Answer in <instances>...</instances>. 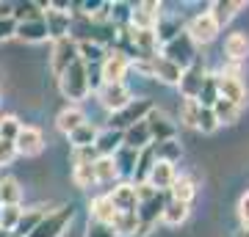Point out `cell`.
I'll list each match as a JSON object with an SVG mask.
<instances>
[{
	"mask_svg": "<svg viewBox=\"0 0 249 237\" xmlns=\"http://www.w3.org/2000/svg\"><path fill=\"white\" fill-rule=\"evenodd\" d=\"M136 199H139V207H136L139 235H150L152 226L160 221V212H163V204H166V193H158L155 188L142 182V185H136Z\"/></svg>",
	"mask_w": 249,
	"mask_h": 237,
	"instance_id": "obj_1",
	"label": "cell"
},
{
	"mask_svg": "<svg viewBox=\"0 0 249 237\" xmlns=\"http://www.w3.org/2000/svg\"><path fill=\"white\" fill-rule=\"evenodd\" d=\"M58 91H61L64 99H70L72 105H75V102H83L91 91L89 66L80 63V61L70 63V66L61 72V78H58Z\"/></svg>",
	"mask_w": 249,
	"mask_h": 237,
	"instance_id": "obj_2",
	"label": "cell"
},
{
	"mask_svg": "<svg viewBox=\"0 0 249 237\" xmlns=\"http://www.w3.org/2000/svg\"><path fill=\"white\" fill-rule=\"evenodd\" d=\"M152 99L150 97H133L127 105L122 108V111H116V113H111V119H108V130H119L124 132L127 127H133V124L144 122L147 116H150L152 111Z\"/></svg>",
	"mask_w": 249,
	"mask_h": 237,
	"instance_id": "obj_3",
	"label": "cell"
},
{
	"mask_svg": "<svg viewBox=\"0 0 249 237\" xmlns=\"http://www.w3.org/2000/svg\"><path fill=\"white\" fill-rule=\"evenodd\" d=\"M72 218H75V207L72 204H61V207L47 212L45 218L39 221V226L28 237H61L67 232V226L72 223Z\"/></svg>",
	"mask_w": 249,
	"mask_h": 237,
	"instance_id": "obj_4",
	"label": "cell"
},
{
	"mask_svg": "<svg viewBox=\"0 0 249 237\" xmlns=\"http://www.w3.org/2000/svg\"><path fill=\"white\" fill-rule=\"evenodd\" d=\"M160 55H163V58H169L172 63H178L180 69H188V66L196 61V47H194V42L186 36V31H183V33L175 36L172 42L163 44Z\"/></svg>",
	"mask_w": 249,
	"mask_h": 237,
	"instance_id": "obj_5",
	"label": "cell"
},
{
	"mask_svg": "<svg viewBox=\"0 0 249 237\" xmlns=\"http://www.w3.org/2000/svg\"><path fill=\"white\" fill-rule=\"evenodd\" d=\"M183 31H186V36L196 44H211L219 36V25L213 22V17L208 14V11H199V14H194V17L188 19V25H183Z\"/></svg>",
	"mask_w": 249,
	"mask_h": 237,
	"instance_id": "obj_6",
	"label": "cell"
},
{
	"mask_svg": "<svg viewBox=\"0 0 249 237\" xmlns=\"http://www.w3.org/2000/svg\"><path fill=\"white\" fill-rule=\"evenodd\" d=\"M75 61H78V42L72 36L55 39L53 50H50V72H53L55 78H61V72Z\"/></svg>",
	"mask_w": 249,
	"mask_h": 237,
	"instance_id": "obj_7",
	"label": "cell"
},
{
	"mask_svg": "<svg viewBox=\"0 0 249 237\" xmlns=\"http://www.w3.org/2000/svg\"><path fill=\"white\" fill-rule=\"evenodd\" d=\"M70 3H47L45 6V25H47V39H64L70 36Z\"/></svg>",
	"mask_w": 249,
	"mask_h": 237,
	"instance_id": "obj_8",
	"label": "cell"
},
{
	"mask_svg": "<svg viewBox=\"0 0 249 237\" xmlns=\"http://www.w3.org/2000/svg\"><path fill=\"white\" fill-rule=\"evenodd\" d=\"M97 99H100V105L106 108L108 113H116V111H122V108L133 99V94L127 91L124 83H100Z\"/></svg>",
	"mask_w": 249,
	"mask_h": 237,
	"instance_id": "obj_9",
	"label": "cell"
},
{
	"mask_svg": "<svg viewBox=\"0 0 249 237\" xmlns=\"http://www.w3.org/2000/svg\"><path fill=\"white\" fill-rule=\"evenodd\" d=\"M130 69V58L119 50H111L106 53L103 63H100V83H124V75Z\"/></svg>",
	"mask_w": 249,
	"mask_h": 237,
	"instance_id": "obj_10",
	"label": "cell"
},
{
	"mask_svg": "<svg viewBox=\"0 0 249 237\" xmlns=\"http://www.w3.org/2000/svg\"><path fill=\"white\" fill-rule=\"evenodd\" d=\"M158 19H160V3L144 0V3L130 6V17H127V22H130L133 31H152Z\"/></svg>",
	"mask_w": 249,
	"mask_h": 237,
	"instance_id": "obj_11",
	"label": "cell"
},
{
	"mask_svg": "<svg viewBox=\"0 0 249 237\" xmlns=\"http://www.w3.org/2000/svg\"><path fill=\"white\" fill-rule=\"evenodd\" d=\"M175 166H178V163H169V160H158L155 158L150 174H147V185L155 188L158 193H169L172 182H175V176H178V168Z\"/></svg>",
	"mask_w": 249,
	"mask_h": 237,
	"instance_id": "obj_12",
	"label": "cell"
},
{
	"mask_svg": "<svg viewBox=\"0 0 249 237\" xmlns=\"http://www.w3.org/2000/svg\"><path fill=\"white\" fill-rule=\"evenodd\" d=\"M14 149L17 155L22 158H36V155H42L45 152V135L42 130H36V127H22L17 132V138H14Z\"/></svg>",
	"mask_w": 249,
	"mask_h": 237,
	"instance_id": "obj_13",
	"label": "cell"
},
{
	"mask_svg": "<svg viewBox=\"0 0 249 237\" xmlns=\"http://www.w3.org/2000/svg\"><path fill=\"white\" fill-rule=\"evenodd\" d=\"M147 122V130H150V138H152V143H163V141H175V122H172L166 113H160V111H155L152 108L150 111V116L144 119Z\"/></svg>",
	"mask_w": 249,
	"mask_h": 237,
	"instance_id": "obj_14",
	"label": "cell"
},
{
	"mask_svg": "<svg viewBox=\"0 0 249 237\" xmlns=\"http://www.w3.org/2000/svg\"><path fill=\"white\" fill-rule=\"evenodd\" d=\"M205 75H208V72H205V66L199 61H194L188 69H183L180 83H178L183 99H196V94H199V88H202V83H205Z\"/></svg>",
	"mask_w": 249,
	"mask_h": 237,
	"instance_id": "obj_15",
	"label": "cell"
},
{
	"mask_svg": "<svg viewBox=\"0 0 249 237\" xmlns=\"http://www.w3.org/2000/svg\"><path fill=\"white\" fill-rule=\"evenodd\" d=\"M180 75H183V69H180L178 63H172L169 58H163L160 53L150 58V78L160 80V83H166V86H178Z\"/></svg>",
	"mask_w": 249,
	"mask_h": 237,
	"instance_id": "obj_16",
	"label": "cell"
},
{
	"mask_svg": "<svg viewBox=\"0 0 249 237\" xmlns=\"http://www.w3.org/2000/svg\"><path fill=\"white\" fill-rule=\"evenodd\" d=\"M108 199L114 204L116 212H136L139 199H136V185L133 182H119L108 190Z\"/></svg>",
	"mask_w": 249,
	"mask_h": 237,
	"instance_id": "obj_17",
	"label": "cell"
},
{
	"mask_svg": "<svg viewBox=\"0 0 249 237\" xmlns=\"http://www.w3.org/2000/svg\"><path fill=\"white\" fill-rule=\"evenodd\" d=\"M216 86H219V97L222 99H227V102H232V105L244 108V102H247V86H244V80L216 75Z\"/></svg>",
	"mask_w": 249,
	"mask_h": 237,
	"instance_id": "obj_18",
	"label": "cell"
},
{
	"mask_svg": "<svg viewBox=\"0 0 249 237\" xmlns=\"http://www.w3.org/2000/svg\"><path fill=\"white\" fill-rule=\"evenodd\" d=\"M224 55L230 63H244L249 58V36L244 31H232L224 39Z\"/></svg>",
	"mask_w": 249,
	"mask_h": 237,
	"instance_id": "obj_19",
	"label": "cell"
},
{
	"mask_svg": "<svg viewBox=\"0 0 249 237\" xmlns=\"http://www.w3.org/2000/svg\"><path fill=\"white\" fill-rule=\"evenodd\" d=\"M241 9H244V3H241V0H216V3H211L208 14L213 17V22L219 25V31H222L224 25H230L232 17H235Z\"/></svg>",
	"mask_w": 249,
	"mask_h": 237,
	"instance_id": "obj_20",
	"label": "cell"
},
{
	"mask_svg": "<svg viewBox=\"0 0 249 237\" xmlns=\"http://www.w3.org/2000/svg\"><path fill=\"white\" fill-rule=\"evenodd\" d=\"M150 143H152V138H150V130H147V122H139V124H133V127H127V130L122 132L124 149L142 152V149H147Z\"/></svg>",
	"mask_w": 249,
	"mask_h": 237,
	"instance_id": "obj_21",
	"label": "cell"
},
{
	"mask_svg": "<svg viewBox=\"0 0 249 237\" xmlns=\"http://www.w3.org/2000/svg\"><path fill=\"white\" fill-rule=\"evenodd\" d=\"M122 149V132L119 130H100L97 132V141H94V152L97 158H114L116 152Z\"/></svg>",
	"mask_w": 249,
	"mask_h": 237,
	"instance_id": "obj_22",
	"label": "cell"
},
{
	"mask_svg": "<svg viewBox=\"0 0 249 237\" xmlns=\"http://www.w3.org/2000/svg\"><path fill=\"white\" fill-rule=\"evenodd\" d=\"M47 212H50L47 207H31V210H22L19 212L17 226H14V232H11V237H28L36 226H39V221L45 218Z\"/></svg>",
	"mask_w": 249,
	"mask_h": 237,
	"instance_id": "obj_23",
	"label": "cell"
},
{
	"mask_svg": "<svg viewBox=\"0 0 249 237\" xmlns=\"http://www.w3.org/2000/svg\"><path fill=\"white\" fill-rule=\"evenodd\" d=\"M166 196H169V199H175V202H180V204H186V207H191V202H194V196H196L194 179H191V176H186V174H178Z\"/></svg>",
	"mask_w": 249,
	"mask_h": 237,
	"instance_id": "obj_24",
	"label": "cell"
},
{
	"mask_svg": "<svg viewBox=\"0 0 249 237\" xmlns=\"http://www.w3.org/2000/svg\"><path fill=\"white\" fill-rule=\"evenodd\" d=\"M14 36H17V39H22V42H28V44L45 42V39H47V25H45V19L19 22V25L14 28Z\"/></svg>",
	"mask_w": 249,
	"mask_h": 237,
	"instance_id": "obj_25",
	"label": "cell"
},
{
	"mask_svg": "<svg viewBox=\"0 0 249 237\" xmlns=\"http://www.w3.org/2000/svg\"><path fill=\"white\" fill-rule=\"evenodd\" d=\"M116 215L114 204H111V199H108V193L103 196H94L89 202V221H97V223H111Z\"/></svg>",
	"mask_w": 249,
	"mask_h": 237,
	"instance_id": "obj_26",
	"label": "cell"
},
{
	"mask_svg": "<svg viewBox=\"0 0 249 237\" xmlns=\"http://www.w3.org/2000/svg\"><path fill=\"white\" fill-rule=\"evenodd\" d=\"M83 122H86V113H83L78 105H67L61 113L55 116V127H58V132H64V135H70V132L75 130V127H80Z\"/></svg>",
	"mask_w": 249,
	"mask_h": 237,
	"instance_id": "obj_27",
	"label": "cell"
},
{
	"mask_svg": "<svg viewBox=\"0 0 249 237\" xmlns=\"http://www.w3.org/2000/svg\"><path fill=\"white\" fill-rule=\"evenodd\" d=\"M97 127L91 122H83L80 127H75V130L67 135L72 143V149H89V146H94V141H97Z\"/></svg>",
	"mask_w": 249,
	"mask_h": 237,
	"instance_id": "obj_28",
	"label": "cell"
},
{
	"mask_svg": "<svg viewBox=\"0 0 249 237\" xmlns=\"http://www.w3.org/2000/svg\"><path fill=\"white\" fill-rule=\"evenodd\" d=\"M45 17V6L42 3H17V6H11V19H14V25L19 22H34V19H42Z\"/></svg>",
	"mask_w": 249,
	"mask_h": 237,
	"instance_id": "obj_29",
	"label": "cell"
},
{
	"mask_svg": "<svg viewBox=\"0 0 249 237\" xmlns=\"http://www.w3.org/2000/svg\"><path fill=\"white\" fill-rule=\"evenodd\" d=\"M119 176L122 174H119L114 158H97L94 160V179H97V185H114Z\"/></svg>",
	"mask_w": 249,
	"mask_h": 237,
	"instance_id": "obj_30",
	"label": "cell"
},
{
	"mask_svg": "<svg viewBox=\"0 0 249 237\" xmlns=\"http://www.w3.org/2000/svg\"><path fill=\"white\" fill-rule=\"evenodd\" d=\"M106 58V50H103V44L100 42H91V39H80L78 42V61L80 63H103Z\"/></svg>",
	"mask_w": 249,
	"mask_h": 237,
	"instance_id": "obj_31",
	"label": "cell"
},
{
	"mask_svg": "<svg viewBox=\"0 0 249 237\" xmlns=\"http://www.w3.org/2000/svg\"><path fill=\"white\" fill-rule=\"evenodd\" d=\"M188 218V207L186 204L175 202L166 196V204H163V212H160V221L166 223V226H180V223H186Z\"/></svg>",
	"mask_w": 249,
	"mask_h": 237,
	"instance_id": "obj_32",
	"label": "cell"
},
{
	"mask_svg": "<svg viewBox=\"0 0 249 237\" xmlns=\"http://www.w3.org/2000/svg\"><path fill=\"white\" fill-rule=\"evenodd\" d=\"M155 39H158V44H166V42H172L175 36H180L183 33V22L180 19H166L163 14H160V19L155 22Z\"/></svg>",
	"mask_w": 249,
	"mask_h": 237,
	"instance_id": "obj_33",
	"label": "cell"
},
{
	"mask_svg": "<svg viewBox=\"0 0 249 237\" xmlns=\"http://www.w3.org/2000/svg\"><path fill=\"white\" fill-rule=\"evenodd\" d=\"M111 229L116 232V237L139 235V218H136V212H116L114 221H111Z\"/></svg>",
	"mask_w": 249,
	"mask_h": 237,
	"instance_id": "obj_34",
	"label": "cell"
},
{
	"mask_svg": "<svg viewBox=\"0 0 249 237\" xmlns=\"http://www.w3.org/2000/svg\"><path fill=\"white\" fill-rule=\"evenodd\" d=\"M152 163H155V152H152V143L147 146V149L139 152V158H136V166H133V185H142L147 182V174H150Z\"/></svg>",
	"mask_w": 249,
	"mask_h": 237,
	"instance_id": "obj_35",
	"label": "cell"
},
{
	"mask_svg": "<svg viewBox=\"0 0 249 237\" xmlns=\"http://www.w3.org/2000/svg\"><path fill=\"white\" fill-rule=\"evenodd\" d=\"M22 202V188L14 176H3L0 179V204H11V207H19Z\"/></svg>",
	"mask_w": 249,
	"mask_h": 237,
	"instance_id": "obj_36",
	"label": "cell"
},
{
	"mask_svg": "<svg viewBox=\"0 0 249 237\" xmlns=\"http://www.w3.org/2000/svg\"><path fill=\"white\" fill-rule=\"evenodd\" d=\"M216 116V122H219V127L222 124H232V122H238V116H241V108L238 105H232V102H227V99H216V105L211 108Z\"/></svg>",
	"mask_w": 249,
	"mask_h": 237,
	"instance_id": "obj_37",
	"label": "cell"
},
{
	"mask_svg": "<svg viewBox=\"0 0 249 237\" xmlns=\"http://www.w3.org/2000/svg\"><path fill=\"white\" fill-rule=\"evenodd\" d=\"M216 99H219V86H216V75H205V83L202 88H199V94H196V102H199V108H213Z\"/></svg>",
	"mask_w": 249,
	"mask_h": 237,
	"instance_id": "obj_38",
	"label": "cell"
},
{
	"mask_svg": "<svg viewBox=\"0 0 249 237\" xmlns=\"http://www.w3.org/2000/svg\"><path fill=\"white\" fill-rule=\"evenodd\" d=\"M152 152L158 160H169V163H178L180 158V143L178 141H163V143H152Z\"/></svg>",
	"mask_w": 249,
	"mask_h": 237,
	"instance_id": "obj_39",
	"label": "cell"
},
{
	"mask_svg": "<svg viewBox=\"0 0 249 237\" xmlns=\"http://www.w3.org/2000/svg\"><path fill=\"white\" fill-rule=\"evenodd\" d=\"M196 116H199V102L196 99H180V122L196 130Z\"/></svg>",
	"mask_w": 249,
	"mask_h": 237,
	"instance_id": "obj_40",
	"label": "cell"
},
{
	"mask_svg": "<svg viewBox=\"0 0 249 237\" xmlns=\"http://www.w3.org/2000/svg\"><path fill=\"white\" fill-rule=\"evenodd\" d=\"M19 130H22V124H19L17 116H0V141H11L14 143Z\"/></svg>",
	"mask_w": 249,
	"mask_h": 237,
	"instance_id": "obj_41",
	"label": "cell"
},
{
	"mask_svg": "<svg viewBox=\"0 0 249 237\" xmlns=\"http://www.w3.org/2000/svg\"><path fill=\"white\" fill-rule=\"evenodd\" d=\"M19 212L22 207H11V204H0V229H6V232H14L19 221Z\"/></svg>",
	"mask_w": 249,
	"mask_h": 237,
	"instance_id": "obj_42",
	"label": "cell"
},
{
	"mask_svg": "<svg viewBox=\"0 0 249 237\" xmlns=\"http://www.w3.org/2000/svg\"><path fill=\"white\" fill-rule=\"evenodd\" d=\"M196 130L205 132V135H211V132L219 130V122H216V116L211 108H199V116H196Z\"/></svg>",
	"mask_w": 249,
	"mask_h": 237,
	"instance_id": "obj_43",
	"label": "cell"
},
{
	"mask_svg": "<svg viewBox=\"0 0 249 237\" xmlns=\"http://www.w3.org/2000/svg\"><path fill=\"white\" fill-rule=\"evenodd\" d=\"M86 237H116V232L111 229V223H97V221H89Z\"/></svg>",
	"mask_w": 249,
	"mask_h": 237,
	"instance_id": "obj_44",
	"label": "cell"
},
{
	"mask_svg": "<svg viewBox=\"0 0 249 237\" xmlns=\"http://www.w3.org/2000/svg\"><path fill=\"white\" fill-rule=\"evenodd\" d=\"M17 158V149H14V143L11 141H0V168L3 166H11Z\"/></svg>",
	"mask_w": 249,
	"mask_h": 237,
	"instance_id": "obj_45",
	"label": "cell"
},
{
	"mask_svg": "<svg viewBox=\"0 0 249 237\" xmlns=\"http://www.w3.org/2000/svg\"><path fill=\"white\" fill-rule=\"evenodd\" d=\"M238 218L244 226H249V190L241 196V202H238Z\"/></svg>",
	"mask_w": 249,
	"mask_h": 237,
	"instance_id": "obj_46",
	"label": "cell"
},
{
	"mask_svg": "<svg viewBox=\"0 0 249 237\" xmlns=\"http://www.w3.org/2000/svg\"><path fill=\"white\" fill-rule=\"evenodd\" d=\"M14 19H0V42H6V39H11V36H14Z\"/></svg>",
	"mask_w": 249,
	"mask_h": 237,
	"instance_id": "obj_47",
	"label": "cell"
},
{
	"mask_svg": "<svg viewBox=\"0 0 249 237\" xmlns=\"http://www.w3.org/2000/svg\"><path fill=\"white\" fill-rule=\"evenodd\" d=\"M11 17V3H0V19H9Z\"/></svg>",
	"mask_w": 249,
	"mask_h": 237,
	"instance_id": "obj_48",
	"label": "cell"
},
{
	"mask_svg": "<svg viewBox=\"0 0 249 237\" xmlns=\"http://www.w3.org/2000/svg\"><path fill=\"white\" fill-rule=\"evenodd\" d=\"M241 237H249V226H247V229H244V235H241Z\"/></svg>",
	"mask_w": 249,
	"mask_h": 237,
	"instance_id": "obj_49",
	"label": "cell"
}]
</instances>
